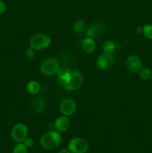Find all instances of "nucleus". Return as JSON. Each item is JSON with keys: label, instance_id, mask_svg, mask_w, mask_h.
Here are the masks:
<instances>
[{"label": "nucleus", "instance_id": "obj_14", "mask_svg": "<svg viewBox=\"0 0 152 153\" xmlns=\"http://www.w3.org/2000/svg\"><path fill=\"white\" fill-rule=\"evenodd\" d=\"M46 107V102L42 98H35L31 102V108L37 113H43Z\"/></svg>", "mask_w": 152, "mask_h": 153}, {"label": "nucleus", "instance_id": "obj_20", "mask_svg": "<svg viewBox=\"0 0 152 153\" xmlns=\"http://www.w3.org/2000/svg\"><path fill=\"white\" fill-rule=\"evenodd\" d=\"M142 33L145 37L149 40H152V25L148 24L142 28Z\"/></svg>", "mask_w": 152, "mask_h": 153}, {"label": "nucleus", "instance_id": "obj_13", "mask_svg": "<svg viewBox=\"0 0 152 153\" xmlns=\"http://www.w3.org/2000/svg\"><path fill=\"white\" fill-rule=\"evenodd\" d=\"M95 47H96V44H95V42L93 40V38L86 37L82 41V48H83V51L86 53L93 52L95 51Z\"/></svg>", "mask_w": 152, "mask_h": 153}, {"label": "nucleus", "instance_id": "obj_7", "mask_svg": "<svg viewBox=\"0 0 152 153\" xmlns=\"http://www.w3.org/2000/svg\"><path fill=\"white\" fill-rule=\"evenodd\" d=\"M82 84H83L82 75L76 70H72L69 81L64 89L67 90V91H76L80 88Z\"/></svg>", "mask_w": 152, "mask_h": 153}, {"label": "nucleus", "instance_id": "obj_18", "mask_svg": "<svg viewBox=\"0 0 152 153\" xmlns=\"http://www.w3.org/2000/svg\"><path fill=\"white\" fill-rule=\"evenodd\" d=\"M86 23L83 20H78L77 22H75L74 26H73V29L74 31L77 34H80V33L83 32L86 30Z\"/></svg>", "mask_w": 152, "mask_h": 153}, {"label": "nucleus", "instance_id": "obj_10", "mask_svg": "<svg viewBox=\"0 0 152 153\" xmlns=\"http://www.w3.org/2000/svg\"><path fill=\"white\" fill-rule=\"evenodd\" d=\"M105 31V28L101 23H94L88 28L86 31V36L91 38H96L101 36Z\"/></svg>", "mask_w": 152, "mask_h": 153}, {"label": "nucleus", "instance_id": "obj_9", "mask_svg": "<svg viewBox=\"0 0 152 153\" xmlns=\"http://www.w3.org/2000/svg\"><path fill=\"white\" fill-rule=\"evenodd\" d=\"M77 105L74 100L66 99L60 104V111L64 116H70L75 112Z\"/></svg>", "mask_w": 152, "mask_h": 153}, {"label": "nucleus", "instance_id": "obj_19", "mask_svg": "<svg viewBox=\"0 0 152 153\" xmlns=\"http://www.w3.org/2000/svg\"><path fill=\"white\" fill-rule=\"evenodd\" d=\"M12 153H28V147L23 143H18L13 148Z\"/></svg>", "mask_w": 152, "mask_h": 153}, {"label": "nucleus", "instance_id": "obj_3", "mask_svg": "<svg viewBox=\"0 0 152 153\" xmlns=\"http://www.w3.org/2000/svg\"><path fill=\"white\" fill-rule=\"evenodd\" d=\"M59 62L55 58H49L42 62L40 66V70L44 75L48 76H53L58 73Z\"/></svg>", "mask_w": 152, "mask_h": 153}, {"label": "nucleus", "instance_id": "obj_17", "mask_svg": "<svg viewBox=\"0 0 152 153\" xmlns=\"http://www.w3.org/2000/svg\"><path fill=\"white\" fill-rule=\"evenodd\" d=\"M139 77L143 80H148L152 76V71L148 67H142L139 72Z\"/></svg>", "mask_w": 152, "mask_h": 153}, {"label": "nucleus", "instance_id": "obj_23", "mask_svg": "<svg viewBox=\"0 0 152 153\" xmlns=\"http://www.w3.org/2000/svg\"><path fill=\"white\" fill-rule=\"evenodd\" d=\"M6 10V4H4V1L0 0V14L4 13Z\"/></svg>", "mask_w": 152, "mask_h": 153}, {"label": "nucleus", "instance_id": "obj_8", "mask_svg": "<svg viewBox=\"0 0 152 153\" xmlns=\"http://www.w3.org/2000/svg\"><path fill=\"white\" fill-rule=\"evenodd\" d=\"M126 65L128 70L131 73H139L142 68V61L139 56L132 55L127 59Z\"/></svg>", "mask_w": 152, "mask_h": 153}, {"label": "nucleus", "instance_id": "obj_25", "mask_svg": "<svg viewBox=\"0 0 152 153\" xmlns=\"http://www.w3.org/2000/svg\"><path fill=\"white\" fill-rule=\"evenodd\" d=\"M136 31H137V34H141V33H142V27H137Z\"/></svg>", "mask_w": 152, "mask_h": 153}, {"label": "nucleus", "instance_id": "obj_11", "mask_svg": "<svg viewBox=\"0 0 152 153\" xmlns=\"http://www.w3.org/2000/svg\"><path fill=\"white\" fill-rule=\"evenodd\" d=\"M54 126L58 132H65L69 129L70 126V120L66 116L59 117L55 120Z\"/></svg>", "mask_w": 152, "mask_h": 153}, {"label": "nucleus", "instance_id": "obj_12", "mask_svg": "<svg viewBox=\"0 0 152 153\" xmlns=\"http://www.w3.org/2000/svg\"><path fill=\"white\" fill-rule=\"evenodd\" d=\"M72 70H58V82L63 88H66L72 76Z\"/></svg>", "mask_w": 152, "mask_h": 153}, {"label": "nucleus", "instance_id": "obj_22", "mask_svg": "<svg viewBox=\"0 0 152 153\" xmlns=\"http://www.w3.org/2000/svg\"><path fill=\"white\" fill-rule=\"evenodd\" d=\"M25 56L28 59H33L34 57L35 56V53H34V50L33 49H27L26 52H25Z\"/></svg>", "mask_w": 152, "mask_h": 153}, {"label": "nucleus", "instance_id": "obj_2", "mask_svg": "<svg viewBox=\"0 0 152 153\" xmlns=\"http://www.w3.org/2000/svg\"><path fill=\"white\" fill-rule=\"evenodd\" d=\"M51 44V38L44 34H35L31 37L30 46L34 50H42L49 47Z\"/></svg>", "mask_w": 152, "mask_h": 153}, {"label": "nucleus", "instance_id": "obj_1", "mask_svg": "<svg viewBox=\"0 0 152 153\" xmlns=\"http://www.w3.org/2000/svg\"><path fill=\"white\" fill-rule=\"evenodd\" d=\"M61 135L60 132L56 130H51V131H46V133L42 135L40 137V144L44 149H55L60 146L61 143Z\"/></svg>", "mask_w": 152, "mask_h": 153}, {"label": "nucleus", "instance_id": "obj_21", "mask_svg": "<svg viewBox=\"0 0 152 153\" xmlns=\"http://www.w3.org/2000/svg\"><path fill=\"white\" fill-rule=\"evenodd\" d=\"M22 143L25 144V146H26V147L29 148V147H31V146L34 145V140H33V138H31V137H27L25 139V140H23V142Z\"/></svg>", "mask_w": 152, "mask_h": 153}, {"label": "nucleus", "instance_id": "obj_4", "mask_svg": "<svg viewBox=\"0 0 152 153\" xmlns=\"http://www.w3.org/2000/svg\"><path fill=\"white\" fill-rule=\"evenodd\" d=\"M68 149L71 153H86L89 149V144L85 139L75 137L69 142Z\"/></svg>", "mask_w": 152, "mask_h": 153}, {"label": "nucleus", "instance_id": "obj_5", "mask_svg": "<svg viewBox=\"0 0 152 153\" xmlns=\"http://www.w3.org/2000/svg\"><path fill=\"white\" fill-rule=\"evenodd\" d=\"M28 127L24 123H16L12 128L10 135L12 139L16 143H22L23 140L28 137Z\"/></svg>", "mask_w": 152, "mask_h": 153}, {"label": "nucleus", "instance_id": "obj_15", "mask_svg": "<svg viewBox=\"0 0 152 153\" xmlns=\"http://www.w3.org/2000/svg\"><path fill=\"white\" fill-rule=\"evenodd\" d=\"M27 91L29 94L34 95V94H37L40 91L41 87H40V83L37 81H31L28 83L26 86Z\"/></svg>", "mask_w": 152, "mask_h": 153}, {"label": "nucleus", "instance_id": "obj_24", "mask_svg": "<svg viewBox=\"0 0 152 153\" xmlns=\"http://www.w3.org/2000/svg\"><path fill=\"white\" fill-rule=\"evenodd\" d=\"M58 153H71V152L68 149H63L61 150H60Z\"/></svg>", "mask_w": 152, "mask_h": 153}, {"label": "nucleus", "instance_id": "obj_16", "mask_svg": "<svg viewBox=\"0 0 152 153\" xmlns=\"http://www.w3.org/2000/svg\"><path fill=\"white\" fill-rule=\"evenodd\" d=\"M115 49H116V44L112 40H107L103 44V50L104 53L113 54Z\"/></svg>", "mask_w": 152, "mask_h": 153}, {"label": "nucleus", "instance_id": "obj_6", "mask_svg": "<svg viewBox=\"0 0 152 153\" xmlns=\"http://www.w3.org/2000/svg\"><path fill=\"white\" fill-rule=\"evenodd\" d=\"M114 57L112 54L104 53L98 57L96 60V65L100 70H110L114 64Z\"/></svg>", "mask_w": 152, "mask_h": 153}]
</instances>
